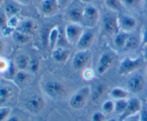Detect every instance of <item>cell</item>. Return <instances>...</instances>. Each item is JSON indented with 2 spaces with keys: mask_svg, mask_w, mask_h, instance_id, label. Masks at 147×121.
I'll use <instances>...</instances> for the list:
<instances>
[{
  "mask_svg": "<svg viewBox=\"0 0 147 121\" xmlns=\"http://www.w3.org/2000/svg\"><path fill=\"white\" fill-rule=\"evenodd\" d=\"M13 95L12 89L8 86H0V107H4Z\"/></svg>",
  "mask_w": 147,
  "mask_h": 121,
  "instance_id": "cell-19",
  "label": "cell"
},
{
  "mask_svg": "<svg viewBox=\"0 0 147 121\" xmlns=\"http://www.w3.org/2000/svg\"><path fill=\"white\" fill-rule=\"evenodd\" d=\"M41 1H42V0H41Z\"/></svg>",
  "mask_w": 147,
  "mask_h": 121,
  "instance_id": "cell-53",
  "label": "cell"
},
{
  "mask_svg": "<svg viewBox=\"0 0 147 121\" xmlns=\"http://www.w3.org/2000/svg\"><path fill=\"white\" fill-rule=\"evenodd\" d=\"M11 62L4 58L0 57V73L4 74L9 69Z\"/></svg>",
  "mask_w": 147,
  "mask_h": 121,
  "instance_id": "cell-36",
  "label": "cell"
},
{
  "mask_svg": "<svg viewBox=\"0 0 147 121\" xmlns=\"http://www.w3.org/2000/svg\"><path fill=\"white\" fill-rule=\"evenodd\" d=\"M93 0H80V1H82L83 3H85V4H90Z\"/></svg>",
  "mask_w": 147,
  "mask_h": 121,
  "instance_id": "cell-48",
  "label": "cell"
},
{
  "mask_svg": "<svg viewBox=\"0 0 147 121\" xmlns=\"http://www.w3.org/2000/svg\"><path fill=\"white\" fill-rule=\"evenodd\" d=\"M144 1L145 4H146V5L147 6V0H144Z\"/></svg>",
  "mask_w": 147,
  "mask_h": 121,
  "instance_id": "cell-51",
  "label": "cell"
},
{
  "mask_svg": "<svg viewBox=\"0 0 147 121\" xmlns=\"http://www.w3.org/2000/svg\"><path fill=\"white\" fill-rule=\"evenodd\" d=\"M113 56L109 52H105L100 56L98 61L96 69L99 75H102L106 73L111 68L113 63Z\"/></svg>",
  "mask_w": 147,
  "mask_h": 121,
  "instance_id": "cell-10",
  "label": "cell"
},
{
  "mask_svg": "<svg viewBox=\"0 0 147 121\" xmlns=\"http://www.w3.org/2000/svg\"><path fill=\"white\" fill-rule=\"evenodd\" d=\"M45 102L42 98L39 96L30 97L26 102V107L30 112L37 113L44 107Z\"/></svg>",
  "mask_w": 147,
  "mask_h": 121,
  "instance_id": "cell-14",
  "label": "cell"
},
{
  "mask_svg": "<svg viewBox=\"0 0 147 121\" xmlns=\"http://www.w3.org/2000/svg\"><path fill=\"white\" fill-rule=\"evenodd\" d=\"M144 60L142 56L136 58L125 57L119 66V73L121 76L131 74L139 69L143 64Z\"/></svg>",
  "mask_w": 147,
  "mask_h": 121,
  "instance_id": "cell-1",
  "label": "cell"
},
{
  "mask_svg": "<svg viewBox=\"0 0 147 121\" xmlns=\"http://www.w3.org/2000/svg\"><path fill=\"white\" fill-rule=\"evenodd\" d=\"M91 57V54L89 50H78L73 56L72 60V65L76 70L83 69L87 66Z\"/></svg>",
  "mask_w": 147,
  "mask_h": 121,
  "instance_id": "cell-6",
  "label": "cell"
},
{
  "mask_svg": "<svg viewBox=\"0 0 147 121\" xmlns=\"http://www.w3.org/2000/svg\"><path fill=\"white\" fill-rule=\"evenodd\" d=\"M119 19V24L120 30L131 33L136 29L137 26V21L134 17L127 14H119L118 15Z\"/></svg>",
  "mask_w": 147,
  "mask_h": 121,
  "instance_id": "cell-9",
  "label": "cell"
},
{
  "mask_svg": "<svg viewBox=\"0 0 147 121\" xmlns=\"http://www.w3.org/2000/svg\"><path fill=\"white\" fill-rule=\"evenodd\" d=\"M142 102L137 97H132L128 100V105L126 110L120 115L121 121H124L129 117L136 115L139 113L142 109Z\"/></svg>",
  "mask_w": 147,
  "mask_h": 121,
  "instance_id": "cell-5",
  "label": "cell"
},
{
  "mask_svg": "<svg viewBox=\"0 0 147 121\" xmlns=\"http://www.w3.org/2000/svg\"><path fill=\"white\" fill-rule=\"evenodd\" d=\"M110 94L116 100L127 99L129 97V92L121 87H115L112 89L110 92Z\"/></svg>",
  "mask_w": 147,
  "mask_h": 121,
  "instance_id": "cell-24",
  "label": "cell"
},
{
  "mask_svg": "<svg viewBox=\"0 0 147 121\" xmlns=\"http://www.w3.org/2000/svg\"><path fill=\"white\" fill-rule=\"evenodd\" d=\"M29 69L32 73H36V72L38 71L39 69H40V62L38 61V60L32 59V60H30Z\"/></svg>",
  "mask_w": 147,
  "mask_h": 121,
  "instance_id": "cell-38",
  "label": "cell"
},
{
  "mask_svg": "<svg viewBox=\"0 0 147 121\" xmlns=\"http://www.w3.org/2000/svg\"><path fill=\"white\" fill-rule=\"evenodd\" d=\"M70 56V50L61 47H56L52 52V57L57 63H65L68 60Z\"/></svg>",
  "mask_w": 147,
  "mask_h": 121,
  "instance_id": "cell-15",
  "label": "cell"
},
{
  "mask_svg": "<svg viewBox=\"0 0 147 121\" xmlns=\"http://www.w3.org/2000/svg\"><path fill=\"white\" fill-rule=\"evenodd\" d=\"M83 78H84V79H86V80H92L95 76V72L93 71V70H92V69H87L83 71Z\"/></svg>",
  "mask_w": 147,
  "mask_h": 121,
  "instance_id": "cell-40",
  "label": "cell"
},
{
  "mask_svg": "<svg viewBox=\"0 0 147 121\" xmlns=\"http://www.w3.org/2000/svg\"><path fill=\"white\" fill-rule=\"evenodd\" d=\"M60 7L57 0H42L40 10L45 17H52L57 14Z\"/></svg>",
  "mask_w": 147,
  "mask_h": 121,
  "instance_id": "cell-8",
  "label": "cell"
},
{
  "mask_svg": "<svg viewBox=\"0 0 147 121\" xmlns=\"http://www.w3.org/2000/svg\"><path fill=\"white\" fill-rule=\"evenodd\" d=\"M123 1L126 7L131 8L139 7L142 3V0H123Z\"/></svg>",
  "mask_w": 147,
  "mask_h": 121,
  "instance_id": "cell-39",
  "label": "cell"
},
{
  "mask_svg": "<svg viewBox=\"0 0 147 121\" xmlns=\"http://www.w3.org/2000/svg\"><path fill=\"white\" fill-rule=\"evenodd\" d=\"M90 94L91 89L89 86L82 87L70 97L69 101L70 106L73 109H80L86 105Z\"/></svg>",
  "mask_w": 147,
  "mask_h": 121,
  "instance_id": "cell-2",
  "label": "cell"
},
{
  "mask_svg": "<svg viewBox=\"0 0 147 121\" xmlns=\"http://www.w3.org/2000/svg\"><path fill=\"white\" fill-rule=\"evenodd\" d=\"M8 22V17L6 14L5 11L0 10V30H2L7 26Z\"/></svg>",
  "mask_w": 147,
  "mask_h": 121,
  "instance_id": "cell-33",
  "label": "cell"
},
{
  "mask_svg": "<svg viewBox=\"0 0 147 121\" xmlns=\"http://www.w3.org/2000/svg\"><path fill=\"white\" fill-rule=\"evenodd\" d=\"M140 42L142 46L147 45V22L142 27Z\"/></svg>",
  "mask_w": 147,
  "mask_h": 121,
  "instance_id": "cell-37",
  "label": "cell"
},
{
  "mask_svg": "<svg viewBox=\"0 0 147 121\" xmlns=\"http://www.w3.org/2000/svg\"><path fill=\"white\" fill-rule=\"evenodd\" d=\"M146 76H147V66H146Z\"/></svg>",
  "mask_w": 147,
  "mask_h": 121,
  "instance_id": "cell-52",
  "label": "cell"
},
{
  "mask_svg": "<svg viewBox=\"0 0 147 121\" xmlns=\"http://www.w3.org/2000/svg\"><path fill=\"white\" fill-rule=\"evenodd\" d=\"M141 44L140 40H138L135 36L130 35L128 38L127 41H126V45H125L124 48H123V50H132L134 49L137 48L138 46Z\"/></svg>",
  "mask_w": 147,
  "mask_h": 121,
  "instance_id": "cell-26",
  "label": "cell"
},
{
  "mask_svg": "<svg viewBox=\"0 0 147 121\" xmlns=\"http://www.w3.org/2000/svg\"><path fill=\"white\" fill-rule=\"evenodd\" d=\"M107 121H118V120L116 119V118H111V119H109V120Z\"/></svg>",
  "mask_w": 147,
  "mask_h": 121,
  "instance_id": "cell-49",
  "label": "cell"
},
{
  "mask_svg": "<svg viewBox=\"0 0 147 121\" xmlns=\"http://www.w3.org/2000/svg\"><path fill=\"white\" fill-rule=\"evenodd\" d=\"M4 50V43H3L2 40L0 39V54H1V53H3Z\"/></svg>",
  "mask_w": 147,
  "mask_h": 121,
  "instance_id": "cell-47",
  "label": "cell"
},
{
  "mask_svg": "<svg viewBox=\"0 0 147 121\" xmlns=\"http://www.w3.org/2000/svg\"><path fill=\"white\" fill-rule=\"evenodd\" d=\"M30 60L31 59L27 55L20 54L16 57L14 64L18 70L26 71L27 69H29Z\"/></svg>",
  "mask_w": 147,
  "mask_h": 121,
  "instance_id": "cell-20",
  "label": "cell"
},
{
  "mask_svg": "<svg viewBox=\"0 0 147 121\" xmlns=\"http://www.w3.org/2000/svg\"><path fill=\"white\" fill-rule=\"evenodd\" d=\"M5 121H21L20 120V118L17 116H15V115H10Z\"/></svg>",
  "mask_w": 147,
  "mask_h": 121,
  "instance_id": "cell-45",
  "label": "cell"
},
{
  "mask_svg": "<svg viewBox=\"0 0 147 121\" xmlns=\"http://www.w3.org/2000/svg\"><path fill=\"white\" fill-rule=\"evenodd\" d=\"M95 39V34L92 30H86L83 32L76 44L78 50H88L93 44Z\"/></svg>",
  "mask_w": 147,
  "mask_h": 121,
  "instance_id": "cell-11",
  "label": "cell"
},
{
  "mask_svg": "<svg viewBox=\"0 0 147 121\" xmlns=\"http://www.w3.org/2000/svg\"><path fill=\"white\" fill-rule=\"evenodd\" d=\"M142 56L144 61H147V45L142 46Z\"/></svg>",
  "mask_w": 147,
  "mask_h": 121,
  "instance_id": "cell-42",
  "label": "cell"
},
{
  "mask_svg": "<svg viewBox=\"0 0 147 121\" xmlns=\"http://www.w3.org/2000/svg\"><path fill=\"white\" fill-rule=\"evenodd\" d=\"M44 90L50 97L56 98L65 92L64 85L57 81H49L45 84Z\"/></svg>",
  "mask_w": 147,
  "mask_h": 121,
  "instance_id": "cell-7",
  "label": "cell"
},
{
  "mask_svg": "<svg viewBox=\"0 0 147 121\" xmlns=\"http://www.w3.org/2000/svg\"><path fill=\"white\" fill-rule=\"evenodd\" d=\"M29 78H30V75L27 73L25 71H21L18 70L16 73L15 76H14V80L17 82V84H22L25 83L28 81Z\"/></svg>",
  "mask_w": 147,
  "mask_h": 121,
  "instance_id": "cell-29",
  "label": "cell"
},
{
  "mask_svg": "<svg viewBox=\"0 0 147 121\" xmlns=\"http://www.w3.org/2000/svg\"><path fill=\"white\" fill-rule=\"evenodd\" d=\"M146 86V82L143 76L137 74L133 76L128 81V87L129 90L134 94L141 93Z\"/></svg>",
  "mask_w": 147,
  "mask_h": 121,
  "instance_id": "cell-12",
  "label": "cell"
},
{
  "mask_svg": "<svg viewBox=\"0 0 147 121\" xmlns=\"http://www.w3.org/2000/svg\"><path fill=\"white\" fill-rule=\"evenodd\" d=\"M11 109L7 107H0V121H5L11 114Z\"/></svg>",
  "mask_w": 147,
  "mask_h": 121,
  "instance_id": "cell-35",
  "label": "cell"
},
{
  "mask_svg": "<svg viewBox=\"0 0 147 121\" xmlns=\"http://www.w3.org/2000/svg\"><path fill=\"white\" fill-rule=\"evenodd\" d=\"M4 0H0V7L2 5L3 3H4Z\"/></svg>",
  "mask_w": 147,
  "mask_h": 121,
  "instance_id": "cell-50",
  "label": "cell"
},
{
  "mask_svg": "<svg viewBox=\"0 0 147 121\" xmlns=\"http://www.w3.org/2000/svg\"><path fill=\"white\" fill-rule=\"evenodd\" d=\"M16 30L31 35L36 30V24L34 20L32 19H24V20L20 21V24Z\"/></svg>",
  "mask_w": 147,
  "mask_h": 121,
  "instance_id": "cell-16",
  "label": "cell"
},
{
  "mask_svg": "<svg viewBox=\"0 0 147 121\" xmlns=\"http://www.w3.org/2000/svg\"><path fill=\"white\" fill-rule=\"evenodd\" d=\"M4 11H5L6 14H7V17L9 18V17H13V16L18 15L20 14V11H21V9L17 4H13V3H9L6 6Z\"/></svg>",
  "mask_w": 147,
  "mask_h": 121,
  "instance_id": "cell-27",
  "label": "cell"
},
{
  "mask_svg": "<svg viewBox=\"0 0 147 121\" xmlns=\"http://www.w3.org/2000/svg\"><path fill=\"white\" fill-rule=\"evenodd\" d=\"M68 17L71 22L81 24L83 20V10L78 7L71 9L68 12Z\"/></svg>",
  "mask_w": 147,
  "mask_h": 121,
  "instance_id": "cell-21",
  "label": "cell"
},
{
  "mask_svg": "<svg viewBox=\"0 0 147 121\" xmlns=\"http://www.w3.org/2000/svg\"><path fill=\"white\" fill-rule=\"evenodd\" d=\"M59 38H60V29L58 26H54L49 32L48 37H47L48 46L52 50L57 47Z\"/></svg>",
  "mask_w": 147,
  "mask_h": 121,
  "instance_id": "cell-17",
  "label": "cell"
},
{
  "mask_svg": "<svg viewBox=\"0 0 147 121\" xmlns=\"http://www.w3.org/2000/svg\"><path fill=\"white\" fill-rule=\"evenodd\" d=\"M115 103V109L114 111L116 113L119 114L121 115V114L123 113L125 110H126V107L128 105V100L126 99H117L116 100Z\"/></svg>",
  "mask_w": 147,
  "mask_h": 121,
  "instance_id": "cell-28",
  "label": "cell"
},
{
  "mask_svg": "<svg viewBox=\"0 0 147 121\" xmlns=\"http://www.w3.org/2000/svg\"><path fill=\"white\" fill-rule=\"evenodd\" d=\"M20 22V20H19L18 15L13 16V17H9L8 22H7V26L11 28L12 30H16L18 27L19 24Z\"/></svg>",
  "mask_w": 147,
  "mask_h": 121,
  "instance_id": "cell-32",
  "label": "cell"
},
{
  "mask_svg": "<svg viewBox=\"0 0 147 121\" xmlns=\"http://www.w3.org/2000/svg\"><path fill=\"white\" fill-rule=\"evenodd\" d=\"M105 115L103 112L98 111V112H94L92 115V121H104L105 120Z\"/></svg>",
  "mask_w": 147,
  "mask_h": 121,
  "instance_id": "cell-41",
  "label": "cell"
},
{
  "mask_svg": "<svg viewBox=\"0 0 147 121\" xmlns=\"http://www.w3.org/2000/svg\"><path fill=\"white\" fill-rule=\"evenodd\" d=\"M139 121H147V102H142V109L139 113Z\"/></svg>",
  "mask_w": 147,
  "mask_h": 121,
  "instance_id": "cell-34",
  "label": "cell"
},
{
  "mask_svg": "<svg viewBox=\"0 0 147 121\" xmlns=\"http://www.w3.org/2000/svg\"><path fill=\"white\" fill-rule=\"evenodd\" d=\"M102 27L105 33L108 35H115L120 31L118 15L111 13H107L105 14L103 19Z\"/></svg>",
  "mask_w": 147,
  "mask_h": 121,
  "instance_id": "cell-4",
  "label": "cell"
},
{
  "mask_svg": "<svg viewBox=\"0 0 147 121\" xmlns=\"http://www.w3.org/2000/svg\"><path fill=\"white\" fill-rule=\"evenodd\" d=\"M83 32H84V30L81 24L70 22L65 26V35L67 43L72 45H76Z\"/></svg>",
  "mask_w": 147,
  "mask_h": 121,
  "instance_id": "cell-3",
  "label": "cell"
},
{
  "mask_svg": "<svg viewBox=\"0 0 147 121\" xmlns=\"http://www.w3.org/2000/svg\"><path fill=\"white\" fill-rule=\"evenodd\" d=\"M104 3L106 7L113 12H120L123 8L120 0H104Z\"/></svg>",
  "mask_w": 147,
  "mask_h": 121,
  "instance_id": "cell-25",
  "label": "cell"
},
{
  "mask_svg": "<svg viewBox=\"0 0 147 121\" xmlns=\"http://www.w3.org/2000/svg\"><path fill=\"white\" fill-rule=\"evenodd\" d=\"M16 69H17V67H16L15 64L11 62L9 69H7V71H6L3 75H4V77L7 79H14V76H15L16 73H17Z\"/></svg>",
  "mask_w": 147,
  "mask_h": 121,
  "instance_id": "cell-30",
  "label": "cell"
},
{
  "mask_svg": "<svg viewBox=\"0 0 147 121\" xmlns=\"http://www.w3.org/2000/svg\"><path fill=\"white\" fill-rule=\"evenodd\" d=\"M102 109L103 112L106 113H111L112 112L114 111L115 109V103L111 100H107L103 102L102 105Z\"/></svg>",
  "mask_w": 147,
  "mask_h": 121,
  "instance_id": "cell-31",
  "label": "cell"
},
{
  "mask_svg": "<svg viewBox=\"0 0 147 121\" xmlns=\"http://www.w3.org/2000/svg\"><path fill=\"white\" fill-rule=\"evenodd\" d=\"M12 38L16 43H20V44H26L29 43L31 40V36L30 35L25 34L19 30H14V32L11 34Z\"/></svg>",
  "mask_w": 147,
  "mask_h": 121,
  "instance_id": "cell-22",
  "label": "cell"
},
{
  "mask_svg": "<svg viewBox=\"0 0 147 121\" xmlns=\"http://www.w3.org/2000/svg\"><path fill=\"white\" fill-rule=\"evenodd\" d=\"M124 121H139V114L136 115H133L131 117H129L127 119L125 120Z\"/></svg>",
  "mask_w": 147,
  "mask_h": 121,
  "instance_id": "cell-43",
  "label": "cell"
},
{
  "mask_svg": "<svg viewBox=\"0 0 147 121\" xmlns=\"http://www.w3.org/2000/svg\"><path fill=\"white\" fill-rule=\"evenodd\" d=\"M106 89V86L104 84H98V85H96L94 89L91 90L90 96H91L92 99L93 101H97L100 99V97L104 94Z\"/></svg>",
  "mask_w": 147,
  "mask_h": 121,
  "instance_id": "cell-23",
  "label": "cell"
},
{
  "mask_svg": "<svg viewBox=\"0 0 147 121\" xmlns=\"http://www.w3.org/2000/svg\"><path fill=\"white\" fill-rule=\"evenodd\" d=\"M129 35H130V33L120 30L114 35L113 43H114L115 46L120 50H123Z\"/></svg>",
  "mask_w": 147,
  "mask_h": 121,
  "instance_id": "cell-18",
  "label": "cell"
},
{
  "mask_svg": "<svg viewBox=\"0 0 147 121\" xmlns=\"http://www.w3.org/2000/svg\"><path fill=\"white\" fill-rule=\"evenodd\" d=\"M57 1H58L59 4H60V7H61V6L67 5L70 0H57Z\"/></svg>",
  "mask_w": 147,
  "mask_h": 121,
  "instance_id": "cell-46",
  "label": "cell"
},
{
  "mask_svg": "<svg viewBox=\"0 0 147 121\" xmlns=\"http://www.w3.org/2000/svg\"><path fill=\"white\" fill-rule=\"evenodd\" d=\"M30 1L31 0H14L15 2L19 4H22V5H27L30 2Z\"/></svg>",
  "mask_w": 147,
  "mask_h": 121,
  "instance_id": "cell-44",
  "label": "cell"
},
{
  "mask_svg": "<svg viewBox=\"0 0 147 121\" xmlns=\"http://www.w3.org/2000/svg\"><path fill=\"white\" fill-rule=\"evenodd\" d=\"M99 17H100L99 11L95 6L88 5L83 10V22H87L89 24H96Z\"/></svg>",
  "mask_w": 147,
  "mask_h": 121,
  "instance_id": "cell-13",
  "label": "cell"
}]
</instances>
